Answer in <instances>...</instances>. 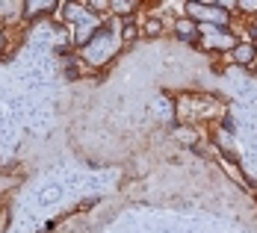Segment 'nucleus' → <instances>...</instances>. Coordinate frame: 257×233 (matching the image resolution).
Listing matches in <instances>:
<instances>
[{
    "mask_svg": "<svg viewBox=\"0 0 257 233\" xmlns=\"http://www.w3.org/2000/svg\"><path fill=\"white\" fill-rule=\"evenodd\" d=\"M118 30L115 27H103L98 30V36H92V42L86 45V59L92 62V65H103V62H109L112 59V53L118 51Z\"/></svg>",
    "mask_w": 257,
    "mask_h": 233,
    "instance_id": "1",
    "label": "nucleus"
},
{
    "mask_svg": "<svg viewBox=\"0 0 257 233\" xmlns=\"http://www.w3.org/2000/svg\"><path fill=\"white\" fill-rule=\"evenodd\" d=\"M65 18L77 27V33H74V42H77V45H83V48H86V45L92 42V36L101 30V21L95 18V12H92L89 6L83 9L80 3H68V6H65Z\"/></svg>",
    "mask_w": 257,
    "mask_h": 233,
    "instance_id": "2",
    "label": "nucleus"
},
{
    "mask_svg": "<svg viewBox=\"0 0 257 233\" xmlns=\"http://www.w3.org/2000/svg\"><path fill=\"white\" fill-rule=\"evenodd\" d=\"M186 15H189L192 21L228 27V12H225V9H219L216 3H195V0H189V3H186Z\"/></svg>",
    "mask_w": 257,
    "mask_h": 233,
    "instance_id": "3",
    "label": "nucleus"
},
{
    "mask_svg": "<svg viewBox=\"0 0 257 233\" xmlns=\"http://www.w3.org/2000/svg\"><path fill=\"white\" fill-rule=\"evenodd\" d=\"M198 39L204 42V48H216V51H228V48H236L239 42L228 33V27H216V24H204Z\"/></svg>",
    "mask_w": 257,
    "mask_h": 233,
    "instance_id": "4",
    "label": "nucleus"
},
{
    "mask_svg": "<svg viewBox=\"0 0 257 233\" xmlns=\"http://www.w3.org/2000/svg\"><path fill=\"white\" fill-rule=\"evenodd\" d=\"M254 45H248V42H242V45H236L233 48V62H239V65H248L251 59H254Z\"/></svg>",
    "mask_w": 257,
    "mask_h": 233,
    "instance_id": "5",
    "label": "nucleus"
},
{
    "mask_svg": "<svg viewBox=\"0 0 257 233\" xmlns=\"http://www.w3.org/2000/svg\"><path fill=\"white\" fill-rule=\"evenodd\" d=\"M178 36H183V39H198L195 21H178Z\"/></svg>",
    "mask_w": 257,
    "mask_h": 233,
    "instance_id": "6",
    "label": "nucleus"
},
{
    "mask_svg": "<svg viewBox=\"0 0 257 233\" xmlns=\"http://www.w3.org/2000/svg\"><path fill=\"white\" fill-rule=\"evenodd\" d=\"M86 6H89L92 12H103V9L112 6V0H86Z\"/></svg>",
    "mask_w": 257,
    "mask_h": 233,
    "instance_id": "7",
    "label": "nucleus"
},
{
    "mask_svg": "<svg viewBox=\"0 0 257 233\" xmlns=\"http://www.w3.org/2000/svg\"><path fill=\"white\" fill-rule=\"evenodd\" d=\"M139 0H112V6H115V12H130L133 6H136Z\"/></svg>",
    "mask_w": 257,
    "mask_h": 233,
    "instance_id": "8",
    "label": "nucleus"
},
{
    "mask_svg": "<svg viewBox=\"0 0 257 233\" xmlns=\"http://www.w3.org/2000/svg\"><path fill=\"white\" fill-rule=\"evenodd\" d=\"M219 9H225V12H231V9H236L239 6V0H213Z\"/></svg>",
    "mask_w": 257,
    "mask_h": 233,
    "instance_id": "9",
    "label": "nucleus"
},
{
    "mask_svg": "<svg viewBox=\"0 0 257 233\" xmlns=\"http://www.w3.org/2000/svg\"><path fill=\"white\" fill-rule=\"evenodd\" d=\"M239 9H245V12H257V0H239Z\"/></svg>",
    "mask_w": 257,
    "mask_h": 233,
    "instance_id": "10",
    "label": "nucleus"
},
{
    "mask_svg": "<svg viewBox=\"0 0 257 233\" xmlns=\"http://www.w3.org/2000/svg\"><path fill=\"white\" fill-rule=\"evenodd\" d=\"M180 136H183L180 142H186V145H195V133H192V130H180Z\"/></svg>",
    "mask_w": 257,
    "mask_h": 233,
    "instance_id": "11",
    "label": "nucleus"
},
{
    "mask_svg": "<svg viewBox=\"0 0 257 233\" xmlns=\"http://www.w3.org/2000/svg\"><path fill=\"white\" fill-rule=\"evenodd\" d=\"M136 36V27L133 24H124V30H121V39H133Z\"/></svg>",
    "mask_w": 257,
    "mask_h": 233,
    "instance_id": "12",
    "label": "nucleus"
},
{
    "mask_svg": "<svg viewBox=\"0 0 257 233\" xmlns=\"http://www.w3.org/2000/svg\"><path fill=\"white\" fill-rule=\"evenodd\" d=\"M0 48H3V36H0Z\"/></svg>",
    "mask_w": 257,
    "mask_h": 233,
    "instance_id": "13",
    "label": "nucleus"
},
{
    "mask_svg": "<svg viewBox=\"0 0 257 233\" xmlns=\"http://www.w3.org/2000/svg\"><path fill=\"white\" fill-rule=\"evenodd\" d=\"M254 51H257V39H254Z\"/></svg>",
    "mask_w": 257,
    "mask_h": 233,
    "instance_id": "14",
    "label": "nucleus"
},
{
    "mask_svg": "<svg viewBox=\"0 0 257 233\" xmlns=\"http://www.w3.org/2000/svg\"><path fill=\"white\" fill-rule=\"evenodd\" d=\"M254 33H257V30H254Z\"/></svg>",
    "mask_w": 257,
    "mask_h": 233,
    "instance_id": "15",
    "label": "nucleus"
}]
</instances>
